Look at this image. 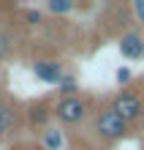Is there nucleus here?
Returning <instances> with one entry per match:
<instances>
[{
    "mask_svg": "<svg viewBox=\"0 0 144 150\" xmlns=\"http://www.w3.org/2000/svg\"><path fill=\"white\" fill-rule=\"evenodd\" d=\"M41 19H44V14L38 11V8H25V22L27 25L35 28V25H41Z\"/></svg>",
    "mask_w": 144,
    "mask_h": 150,
    "instance_id": "obj_12",
    "label": "nucleus"
},
{
    "mask_svg": "<svg viewBox=\"0 0 144 150\" xmlns=\"http://www.w3.org/2000/svg\"><path fill=\"white\" fill-rule=\"evenodd\" d=\"M41 145L44 150H60L63 147V134H60V128H44V137H41Z\"/></svg>",
    "mask_w": 144,
    "mask_h": 150,
    "instance_id": "obj_8",
    "label": "nucleus"
},
{
    "mask_svg": "<svg viewBox=\"0 0 144 150\" xmlns=\"http://www.w3.org/2000/svg\"><path fill=\"white\" fill-rule=\"evenodd\" d=\"M33 74L46 85H57L63 79V63H57V60H38L33 66Z\"/></svg>",
    "mask_w": 144,
    "mask_h": 150,
    "instance_id": "obj_5",
    "label": "nucleus"
},
{
    "mask_svg": "<svg viewBox=\"0 0 144 150\" xmlns=\"http://www.w3.org/2000/svg\"><path fill=\"white\" fill-rule=\"evenodd\" d=\"M52 115L65 123V126H76V123L84 120L87 115V101L82 98V96H68V98H60L55 107H52Z\"/></svg>",
    "mask_w": 144,
    "mask_h": 150,
    "instance_id": "obj_1",
    "label": "nucleus"
},
{
    "mask_svg": "<svg viewBox=\"0 0 144 150\" xmlns=\"http://www.w3.org/2000/svg\"><path fill=\"white\" fill-rule=\"evenodd\" d=\"M57 85H60V98H68V96H76V93H79V87H76V79H74V76H63Z\"/></svg>",
    "mask_w": 144,
    "mask_h": 150,
    "instance_id": "obj_10",
    "label": "nucleus"
},
{
    "mask_svg": "<svg viewBox=\"0 0 144 150\" xmlns=\"http://www.w3.org/2000/svg\"><path fill=\"white\" fill-rule=\"evenodd\" d=\"M46 11L49 14H68V11H74V3L71 0H49Z\"/></svg>",
    "mask_w": 144,
    "mask_h": 150,
    "instance_id": "obj_11",
    "label": "nucleus"
},
{
    "mask_svg": "<svg viewBox=\"0 0 144 150\" xmlns=\"http://www.w3.org/2000/svg\"><path fill=\"white\" fill-rule=\"evenodd\" d=\"M14 55V36L8 33V28L0 25V60H8Z\"/></svg>",
    "mask_w": 144,
    "mask_h": 150,
    "instance_id": "obj_9",
    "label": "nucleus"
},
{
    "mask_svg": "<svg viewBox=\"0 0 144 150\" xmlns=\"http://www.w3.org/2000/svg\"><path fill=\"white\" fill-rule=\"evenodd\" d=\"M25 115H27V123L35 128H46V123L52 117V104L49 101H33L27 109H25Z\"/></svg>",
    "mask_w": 144,
    "mask_h": 150,
    "instance_id": "obj_6",
    "label": "nucleus"
},
{
    "mask_svg": "<svg viewBox=\"0 0 144 150\" xmlns=\"http://www.w3.org/2000/svg\"><path fill=\"white\" fill-rule=\"evenodd\" d=\"M16 126H19V109H16V104L8 101V98H0V142Z\"/></svg>",
    "mask_w": 144,
    "mask_h": 150,
    "instance_id": "obj_4",
    "label": "nucleus"
},
{
    "mask_svg": "<svg viewBox=\"0 0 144 150\" xmlns=\"http://www.w3.org/2000/svg\"><path fill=\"white\" fill-rule=\"evenodd\" d=\"M120 52L128 60H139L144 55V38L139 36V33H125V36L120 38Z\"/></svg>",
    "mask_w": 144,
    "mask_h": 150,
    "instance_id": "obj_7",
    "label": "nucleus"
},
{
    "mask_svg": "<svg viewBox=\"0 0 144 150\" xmlns=\"http://www.w3.org/2000/svg\"><path fill=\"white\" fill-rule=\"evenodd\" d=\"M95 131L103 139H112L114 142V139H122L125 134H128V123H125L112 107H106L101 115H98V120H95Z\"/></svg>",
    "mask_w": 144,
    "mask_h": 150,
    "instance_id": "obj_2",
    "label": "nucleus"
},
{
    "mask_svg": "<svg viewBox=\"0 0 144 150\" xmlns=\"http://www.w3.org/2000/svg\"><path fill=\"white\" fill-rule=\"evenodd\" d=\"M112 109L120 115V117L125 120V123H133V120H139L141 117V112H144V107H141V98L136 93H131V90H122V93H117L114 96V101H112Z\"/></svg>",
    "mask_w": 144,
    "mask_h": 150,
    "instance_id": "obj_3",
    "label": "nucleus"
},
{
    "mask_svg": "<svg viewBox=\"0 0 144 150\" xmlns=\"http://www.w3.org/2000/svg\"><path fill=\"white\" fill-rule=\"evenodd\" d=\"M133 14L139 16V22H144V0H133Z\"/></svg>",
    "mask_w": 144,
    "mask_h": 150,
    "instance_id": "obj_13",
    "label": "nucleus"
},
{
    "mask_svg": "<svg viewBox=\"0 0 144 150\" xmlns=\"http://www.w3.org/2000/svg\"><path fill=\"white\" fill-rule=\"evenodd\" d=\"M117 79H120V82H128V79H131V71H128V68H120V71H117Z\"/></svg>",
    "mask_w": 144,
    "mask_h": 150,
    "instance_id": "obj_14",
    "label": "nucleus"
}]
</instances>
